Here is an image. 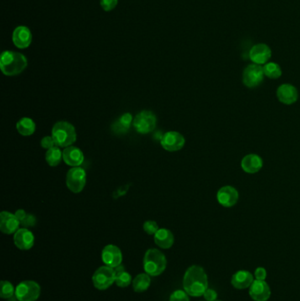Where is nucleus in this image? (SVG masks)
I'll list each match as a JSON object with an SVG mask.
<instances>
[{"instance_id": "nucleus-1", "label": "nucleus", "mask_w": 300, "mask_h": 301, "mask_svg": "<svg viewBox=\"0 0 300 301\" xmlns=\"http://www.w3.org/2000/svg\"><path fill=\"white\" fill-rule=\"evenodd\" d=\"M183 289L192 297L203 295L208 289V277L205 271L201 266L192 265L184 274Z\"/></svg>"}, {"instance_id": "nucleus-2", "label": "nucleus", "mask_w": 300, "mask_h": 301, "mask_svg": "<svg viewBox=\"0 0 300 301\" xmlns=\"http://www.w3.org/2000/svg\"><path fill=\"white\" fill-rule=\"evenodd\" d=\"M28 66V60L24 55L13 51H5L1 55L0 67L6 76H16Z\"/></svg>"}, {"instance_id": "nucleus-3", "label": "nucleus", "mask_w": 300, "mask_h": 301, "mask_svg": "<svg viewBox=\"0 0 300 301\" xmlns=\"http://www.w3.org/2000/svg\"><path fill=\"white\" fill-rule=\"evenodd\" d=\"M166 263L167 262L165 255L156 249L148 250L144 255V271L152 277H158L161 275L165 271Z\"/></svg>"}, {"instance_id": "nucleus-4", "label": "nucleus", "mask_w": 300, "mask_h": 301, "mask_svg": "<svg viewBox=\"0 0 300 301\" xmlns=\"http://www.w3.org/2000/svg\"><path fill=\"white\" fill-rule=\"evenodd\" d=\"M52 137L55 146L66 148L76 142V130L70 122H57L52 129Z\"/></svg>"}, {"instance_id": "nucleus-5", "label": "nucleus", "mask_w": 300, "mask_h": 301, "mask_svg": "<svg viewBox=\"0 0 300 301\" xmlns=\"http://www.w3.org/2000/svg\"><path fill=\"white\" fill-rule=\"evenodd\" d=\"M40 294V286L33 280H26L16 286L15 297L18 301H36Z\"/></svg>"}, {"instance_id": "nucleus-6", "label": "nucleus", "mask_w": 300, "mask_h": 301, "mask_svg": "<svg viewBox=\"0 0 300 301\" xmlns=\"http://www.w3.org/2000/svg\"><path fill=\"white\" fill-rule=\"evenodd\" d=\"M92 280L96 289L107 290L116 282L115 269L107 265L101 266L93 273Z\"/></svg>"}, {"instance_id": "nucleus-7", "label": "nucleus", "mask_w": 300, "mask_h": 301, "mask_svg": "<svg viewBox=\"0 0 300 301\" xmlns=\"http://www.w3.org/2000/svg\"><path fill=\"white\" fill-rule=\"evenodd\" d=\"M156 116L152 111L143 110L138 113L133 120V126L140 134H148L156 128Z\"/></svg>"}, {"instance_id": "nucleus-8", "label": "nucleus", "mask_w": 300, "mask_h": 301, "mask_svg": "<svg viewBox=\"0 0 300 301\" xmlns=\"http://www.w3.org/2000/svg\"><path fill=\"white\" fill-rule=\"evenodd\" d=\"M86 183V173L80 167H72L68 171L66 175V185L68 189L75 194L82 191Z\"/></svg>"}, {"instance_id": "nucleus-9", "label": "nucleus", "mask_w": 300, "mask_h": 301, "mask_svg": "<svg viewBox=\"0 0 300 301\" xmlns=\"http://www.w3.org/2000/svg\"><path fill=\"white\" fill-rule=\"evenodd\" d=\"M264 79V67L252 64L246 67L242 75L243 84L248 88H255L262 83Z\"/></svg>"}, {"instance_id": "nucleus-10", "label": "nucleus", "mask_w": 300, "mask_h": 301, "mask_svg": "<svg viewBox=\"0 0 300 301\" xmlns=\"http://www.w3.org/2000/svg\"><path fill=\"white\" fill-rule=\"evenodd\" d=\"M160 144L165 151L177 152L183 148L185 145V138L179 132L168 131L163 135Z\"/></svg>"}, {"instance_id": "nucleus-11", "label": "nucleus", "mask_w": 300, "mask_h": 301, "mask_svg": "<svg viewBox=\"0 0 300 301\" xmlns=\"http://www.w3.org/2000/svg\"><path fill=\"white\" fill-rule=\"evenodd\" d=\"M101 259L105 265L115 268L122 264L123 254L119 247L115 245H107L101 253Z\"/></svg>"}, {"instance_id": "nucleus-12", "label": "nucleus", "mask_w": 300, "mask_h": 301, "mask_svg": "<svg viewBox=\"0 0 300 301\" xmlns=\"http://www.w3.org/2000/svg\"><path fill=\"white\" fill-rule=\"evenodd\" d=\"M249 295L254 301H267L270 298L271 290L265 280H254L249 287Z\"/></svg>"}, {"instance_id": "nucleus-13", "label": "nucleus", "mask_w": 300, "mask_h": 301, "mask_svg": "<svg viewBox=\"0 0 300 301\" xmlns=\"http://www.w3.org/2000/svg\"><path fill=\"white\" fill-rule=\"evenodd\" d=\"M272 55V51L270 47L264 44V43H259L252 47L250 51H249V58L254 64H266L268 61L270 60Z\"/></svg>"}, {"instance_id": "nucleus-14", "label": "nucleus", "mask_w": 300, "mask_h": 301, "mask_svg": "<svg viewBox=\"0 0 300 301\" xmlns=\"http://www.w3.org/2000/svg\"><path fill=\"white\" fill-rule=\"evenodd\" d=\"M217 199L222 206L233 207L239 200V192L233 186H224L217 193Z\"/></svg>"}, {"instance_id": "nucleus-15", "label": "nucleus", "mask_w": 300, "mask_h": 301, "mask_svg": "<svg viewBox=\"0 0 300 301\" xmlns=\"http://www.w3.org/2000/svg\"><path fill=\"white\" fill-rule=\"evenodd\" d=\"M276 96L281 103L291 105L298 99V93L294 85L283 84L276 90Z\"/></svg>"}, {"instance_id": "nucleus-16", "label": "nucleus", "mask_w": 300, "mask_h": 301, "mask_svg": "<svg viewBox=\"0 0 300 301\" xmlns=\"http://www.w3.org/2000/svg\"><path fill=\"white\" fill-rule=\"evenodd\" d=\"M13 241L18 250H29L34 246V234L28 229H18V231L14 234Z\"/></svg>"}, {"instance_id": "nucleus-17", "label": "nucleus", "mask_w": 300, "mask_h": 301, "mask_svg": "<svg viewBox=\"0 0 300 301\" xmlns=\"http://www.w3.org/2000/svg\"><path fill=\"white\" fill-rule=\"evenodd\" d=\"M20 225L21 222L14 214L8 211H2L0 214V230L3 234H15Z\"/></svg>"}, {"instance_id": "nucleus-18", "label": "nucleus", "mask_w": 300, "mask_h": 301, "mask_svg": "<svg viewBox=\"0 0 300 301\" xmlns=\"http://www.w3.org/2000/svg\"><path fill=\"white\" fill-rule=\"evenodd\" d=\"M12 42L18 49H27L32 42V33L29 28L20 26L12 33Z\"/></svg>"}, {"instance_id": "nucleus-19", "label": "nucleus", "mask_w": 300, "mask_h": 301, "mask_svg": "<svg viewBox=\"0 0 300 301\" xmlns=\"http://www.w3.org/2000/svg\"><path fill=\"white\" fill-rule=\"evenodd\" d=\"M63 160L68 166L76 167H80L83 164L85 157L80 148L71 146L63 151Z\"/></svg>"}, {"instance_id": "nucleus-20", "label": "nucleus", "mask_w": 300, "mask_h": 301, "mask_svg": "<svg viewBox=\"0 0 300 301\" xmlns=\"http://www.w3.org/2000/svg\"><path fill=\"white\" fill-rule=\"evenodd\" d=\"M254 281V276L251 272L239 271L233 274L231 283L236 289L243 290L249 288Z\"/></svg>"}, {"instance_id": "nucleus-21", "label": "nucleus", "mask_w": 300, "mask_h": 301, "mask_svg": "<svg viewBox=\"0 0 300 301\" xmlns=\"http://www.w3.org/2000/svg\"><path fill=\"white\" fill-rule=\"evenodd\" d=\"M264 166L262 158L257 154H248L241 161V168L248 173H258Z\"/></svg>"}, {"instance_id": "nucleus-22", "label": "nucleus", "mask_w": 300, "mask_h": 301, "mask_svg": "<svg viewBox=\"0 0 300 301\" xmlns=\"http://www.w3.org/2000/svg\"><path fill=\"white\" fill-rule=\"evenodd\" d=\"M154 242L163 250H168L174 245L175 237L170 230L160 228L154 234Z\"/></svg>"}, {"instance_id": "nucleus-23", "label": "nucleus", "mask_w": 300, "mask_h": 301, "mask_svg": "<svg viewBox=\"0 0 300 301\" xmlns=\"http://www.w3.org/2000/svg\"><path fill=\"white\" fill-rule=\"evenodd\" d=\"M132 125H133V116L129 113H125L112 125V128L115 133L124 134L129 131Z\"/></svg>"}, {"instance_id": "nucleus-24", "label": "nucleus", "mask_w": 300, "mask_h": 301, "mask_svg": "<svg viewBox=\"0 0 300 301\" xmlns=\"http://www.w3.org/2000/svg\"><path fill=\"white\" fill-rule=\"evenodd\" d=\"M151 286V276L147 273L138 274L132 280V287L136 292H144L148 290Z\"/></svg>"}, {"instance_id": "nucleus-25", "label": "nucleus", "mask_w": 300, "mask_h": 301, "mask_svg": "<svg viewBox=\"0 0 300 301\" xmlns=\"http://www.w3.org/2000/svg\"><path fill=\"white\" fill-rule=\"evenodd\" d=\"M16 128L18 131V133L24 136V137H28L34 133L35 131V123L34 121L28 117H24L22 118L16 125Z\"/></svg>"}, {"instance_id": "nucleus-26", "label": "nucleus", "mask_w": 300, "mask_h": 301, "mask_svg": "<svg viewBox=\"0 0 300 301\" xmlns=\"http://www.w3.org/2000/svg\"><path fill=\"white\" fill-rule=\"evenodd\" d=\"M46 162L50 167H57L60 164L63 160V152L59 146H54L48 150L46 152Z\"/></svg>"}, {"instance_id": "nucleus-27", "label": "nucleus", "mask_w": 300, "mask_h": 301, "mask_svg": "<svg viewBox=\"0 0 300 301\" xmlns=\"http://www.w3.org/2000/svg\"><path fill=\"white\" fill-rule=\"evenodd\" d=\"M264 75L270 79H279L280 77L282 76L281 67L279 66V64H276L274 62L264 64Z\"/></svg>"}, {"instance_id": "nucleus-28", "label": "nucleus", "mask_w": 300, "mask_h": 301, "mask_svg": "<svg viewBox=\"0 0 300 301\" xmlns=\"http://www.w3.org/2000/svg\"><path fill=\"white\" fill-rule=\"evenodd\" d=\"M117 286L121 288H125L132 283V277L129 272L126 271L116 273V282Z\"/></svg>"}, {"instance_id": "nucleus-29", "label": "nucleus", "mask_w": 300, "mask_h": 301, "mask_svg": "<svg viewBox=\"0 0 300 301\" xmlns=\"http://www.w3.org/2000/svg\"><path fill=\"white\" fill-rule=\"evenodd\" d=\"M15 295V289L12 286V283L9 281L3 280L1 281V292H0V297L6 299H10L13 296Z\"/></svg>"}, {"instance_id": "nucleus-30", "label": "nucleus", "mask_w": 300, "mask_h": 301, "mask_svg": "<svg viewBox=\"0 0 300 301\" xmlns=\"http://www.w3.org/2000/svg\"><path fill=\"white\" fill-rule=\"evenodd\" d=\"M189 294L185 291L178 290L172 293L169 301H190Z\"/></svg>"}, {"instance_id": "nucleus-31", "label": "nucleus", "mask_w": 300, "mask_h": 301, "mask_svg": "<svg viewBox=\"0 0 300 301\" xmlns=\"http://www.w3.org/2000/svg\"><path fill=\"white\" fill-rule=\"evenodd\" d=\"M159 225L153 220H147L144 224V230L149 235H154L159 230Z\"/></svg>"}, {"instance_id": "nucleus-32", "label": "nucleus", "mask_w": 300, "mask_h": 301, "mask_svg": "<svg viewBox=\"0 0 300 301\" xmlns=\"http://www.w3.org/2000/svg\"><path fill=\"white\" fill-rule=\"evenodd\" d=\"M41 146L44 149L49 150L57 146H55V141L53 139L52 136L51 137L46 136V137H43V139L41 140Z\"/></svg>"}, {"instance_id": "nucleus-33", "label": "nucleus", "mask_w": 300, "mask_h": 301, "mask_svg": "<svg viewBox=\"0 0 300 301\" xmlns=\"http://www.w3.org/2000/svg\"><path fill=\"white\" fill-rule=\"evenodd\" d=\"M118 0H101V6L105 11H111L117 6Z\"/></svg>"}, {"instance_id": "nucleus-34", "label": "nucleus", "mask_w": 300, "mask_h": 301, "mask_svg": "<svg viewBox=\"0 0 300 301\" xmlns=\"http://www.w3.org/2000/svg\"><path fill=\"white\" fill-rule=\"evenodd\" d=\"M36 223V219L35 217L33 216L32 214H28L27 217L25 218L24 220L21 223V225H23L25 228L26 227H29V226H34Z\"/></svg>"}, {"instance_id": "nucleus-35", "label": "nucleus", "mask_w": 300, "mask_h": 301, "mask_svg": "<svg viewBox=\"0 0 300 301\" xmlns=\"http://www.w3.org/2000/svg\"><path fill=\"white\" fill-rule=\"evenodd\" d=\"M203 297L205 298L206 301H215L218 298V293L214 290L208 288L203 293Z\"/></svg>"}, {"instance_id": "nucleus-36", "label": "nucleus", "mask_w": 300, "mask_h": 301, "mask_svg": "<svg viewBox=\"0 0 300 301\" xmlns=\"http://www.w3.org/2000/svg\"><path fill=\"white\" fill-rule=\"evenodd\" d=\"M254 277L257 280H265L267 277V271L262 267H259L254 271Z\"/></svg>"}, {"instance_id": "nucleus-37", "label": "nucleus", "mask_w": 300, "mask_h": 301, "mask_svg": "<svg viewBox=\"0 0 300 301\" xmlns=\"http://www.w3.org/2000/svg\"><path fill=\"white\" fill-rule=\"evenodd\" d=\"M14 215H15L16 218L18 219V221L22 223V221L24 220L25 218L27 217V215H28V214L26 213V211H25L24 210H17V211H16L15 214H14Z\"/></svg>"}, {"instance_id": "nucleus-38", "label": "nucleus", "mask_w": 300, "mask_h": 301, "mask_svg": "<svg viewBox=\"0 0 300 301\" xmlns=\"http://www.w3.org/2000/svg\"><path fill=\"white\" fill-rule=\"evenodd\" d=\"M215 301H221V300H218V299H216V300Z\"/></svg>"}]
</instances>
